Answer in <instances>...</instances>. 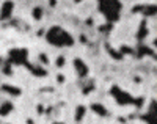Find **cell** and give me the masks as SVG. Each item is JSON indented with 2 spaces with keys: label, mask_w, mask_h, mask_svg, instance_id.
I'll list each match as a JSON object with an SVG mask.
<instances>
[{
  "label": "cell",
  "mask_w": 157,
  "mask_h": 124,
  "mask_svg": "<svg viewBox=\"0 0 157 124\" xmlns=\"http://www.w3.org/2000/svg\"><path fill=\"white\" fill-rule=\"evenodd\" d=\"M112 94H113L115 101L120 104V105H140V101L134 99L129 93L123 91L121 88H118V87H113L112 88Z\"/></svg>",
  "instance_id": "cell-3"
},
{
  "label": "cell",
  "mask_w": 157,
  "mask_h": 124,
  "mask_svg": "<svg viewBox=\"0 0 157 124\" xmlns=\"http://www.w3.org/2000/svg\"><path fill=\"white\" fill-rule=\"evenodd\" d=\"M91 110H96V113L101 115V116H107V115H109V113H107V108L102 107V105H99V104H93V105H91Z\"/></svg>",
  "instance_id": "cell-8"
},
{
  "label": "cell",
  "mask_w": 157,
  "mask_h": 124,
  "mask_svg": "<svg viewBox=\"0 0 157 124\" xmlns=\"http://www.w3.org/2000/svg\"><path fill=\"white\" fill-rule=\"evenodd\" d=\"M13 8H14L13 2L6 0V2L2 5V11H0V19H2V21H6V19H10V17H11V14H13Z\"/></svg>",
  "instance_id": "cell-6"
},
{
  "label": "cell",
  "mask_w": 157,
  "mask_h": 124,
  "mask_svg": "<svg viewBox=\"0 0 157 124\" xmlns=\"http://www.w3.org/2000/svg\"><path fill=\"white\" fill-rule=\"evenodd\" d=\"M33 17H35L36 21L41 19V17H43V10H41V8H35V10H33Z\"/></svg>",
  "instance_id": "cell-12"
},
{
  "label": "cell",
  "mask_w": 157,
  "mask_h": 124,
  "mask_svg": "<svg viewBox=\"0 0 157 124\" xmlns=\"http://www.w3.org/2000/svg\"><path fill=\"white\" fill-rule=\"evenodd\" d=\"M98 5H99V11L109 22H115L120 19L121 10H123L120 0H98Z\"/></svg>",
  "instance_id": "cell-2"
},
{
  "label": "cell",
  "mask_w": 157,
  "mask_h": 124,
  "mask_svg": "<svg viewBox=\"0 0 157 124\" xmlns=\"http://www.w3.org/2000/svg\"><path fill=\"white\" fill-rule=\"evenodd\" d=\"M2 91L10 93V94H13V96H19V94H21V90H19V88H13L11 85H3Z\"/></svg>",
  "instance_id": "cell-10"
},
{
  "label": "cell",
  "mask_w": 157,
  "mask_h": 124,
  "mask_svg": "<svg viewBox=\"0 0 157 124\" xmlns=\"http://www.w3.org/2000/svg\"><path fill=\"white\" fill-rule=\"evenodd\" d=\"M11 110H13V104L11 102H5L2 107H0V116H6Z\"/></svg>",
  "instance_id": "cell-9"
},
{
  "label": "cell",
  "mask_w": 157,
  "mask_h": 124,
  "mask_svg": "<svg viewBox=\"0 0 157 124\" xmlns=\"http://www.w3.org/2000/svg\"><path fill=\"white\" fill-rule=\"evenodd\" d=\"M143 121H146L148 124H157V113H155V101H151L149 104V108H148V112L146 115H143L141 116Z\"/></svg>",
  "instance_id": "cell-5"
},
{
  "label": "cell",
  "mask_w": 157,
  "mask_h": 124,
  "mask_svg": "<svg viewBox=\"0 0 157 124\" xmlns=\"http://www.w3.org/2000/svg\"><path fill=\"white\" fill-rule=\"evenodd\" d=\"M27 61V50L25 49H13L10 52L8 63L11 64H25Z\"/></svg>",
  "instance_id": "cell-4"
},
{
  "label": "cell",
  "mask_w": 157,
  "mask_h": 124,
  "mask_svg": "<svg viewBox=\"0 0 157 124\" xmlns=\"http://www.w3.org/2000/svg\"><path fill=\"white\" fill-rule=\"evenodd\" d=\"M74 66H75L77 72L80 74V77H85V76L88 74V66H86L82 60H78V58H77V60L74 61Z\"/></svg>",
  "instance_id": "cell-7"
},
{
  "label": "cell",
  "mask_w": 157,
  "mask_h": 124,
  "mask_svg": "<svg viewBox=\"0 0 157 124\" xmlns=\"http://www.w3.org/2000/svg\"><path fill=\"white\" fill-rule=\"evenodd\" d=\"M64 64V58L63 57H60L58 60H57V66H63Z\"/></svg>",
  "instance_id": "cell-13"
},
{
  "label": "cell",
  "mask_w": 157,
  "mask_h": 124,
  "mask_svg": "<svg viewBox=\"0 0 157 124\" xmlns=\"http://www.w3.org/2000/svg\"><path fill=\"white\" fill-rule=\"evenodd\" d=\"M55 124H63V122H55Z\"/></svg>",
  "instance_id": "cell-15"
},
{
  "label": "cell",
  "mask_w": 157,
  "mask_h": 124,
  "mask_svg": "<svg viewBox=\"0 0 157 124\" xmlns=\"http://www.w3.org/2000/svg\"><path fill=\"white\" fill-rule=\"evenodd\" d=\"M46 39L49 44L55 46V47H71L74 44V38L71 36V33L58 25L50 27L49 32L46 33Z\"/></svg>",
  "instance_id": "cell-1"
},
{
  "label": "cell",
  "mask_w": 157,
  "mask_h": 124,
  "mask_svg": "<svg viewBox=\"0 0 157 124\" xmlns=\"http://www.w3.org/2000/svg\"><path fill=\"white\" fill-rule=\"evenodd\" d=\"M74 2H82V0H74Z\"/></svg>",
  "instance_id": "cell-14"
},
{
  "label": "cell",
  "mask_w": 157,
  "mask_h": 124,
  "mask_svg": "<svg viewBox=\"0 0 157 124\" xmlns=\"http://www.w3.org/2000/svg\"><path fill=\"white\" fill-rule=\"evenodd\" d=\"M75 119L77 121H80L82 118H83V115H85V107L83 105H80V107H77V110H75Z\"/></svg>",
  "instance_id": "cell-11"
}]
</instances>
